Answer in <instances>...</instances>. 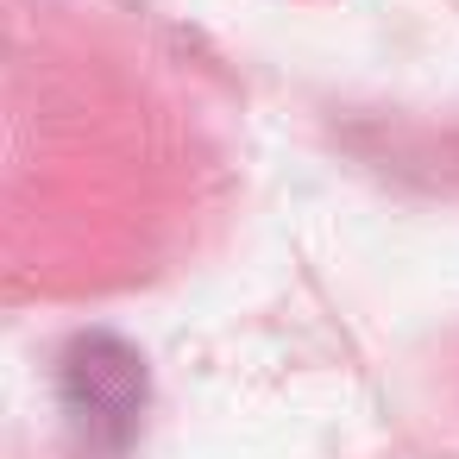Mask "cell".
<instances>
[{
  "label": "cell",
  "instance_id": "cell-1",
  "mask_svg": "<svg viewBox=\"0 0 459 459\" xmlns=\"http://www.w3.org/2000/svg\"><path fill=\"white\" fill-rule=\"evenodd\" d=\"M64 409L95 446H120L145 409V365L133 346L89 333L64 352Z\"/></svg>",
  "mask_w": 459,
  "mask_h": 459
}]
</instances>
